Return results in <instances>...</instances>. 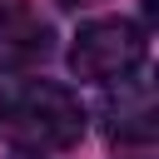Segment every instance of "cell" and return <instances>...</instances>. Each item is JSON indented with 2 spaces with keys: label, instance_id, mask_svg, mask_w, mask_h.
<instances>
[{
  "label": "cell",
  "instance_id": "obj_1",
  "mask_svg": "<svg viewBox=\"0 0 159 159\" xmlns=\"http://www.w3.org/2000/svg\"><path fill=\"white\" fill-rule=\"evenodd\" d=\"M5 134L25 154H60L84 134V104L50 80L10 84L5 89Z\"/></svg>",
  "mask_w": 159,
  "mask_h": 159
},
{
  "label": "cell",
  "instance_id": "obj_2",
  "mask_svg": "<svg viewBox=\"0 0 159 159\" xmlns=\"http://www.w3.org/2000/svg\"><path fill=\"white\" fill-rule=\"evenodd\" d=\"M139 65H144V30L124 15L80 25V35L70 45V70L94 84H119V80L139 75Z\"/></svg>",
  "mask_w": 159,
  "mask_h": 159
},
{
  "label": "cell",
  "instance_id": "obj_3",
  "mask_svg": "<svg viewBox=\"0 0 159 159\" xmlns=\"http://www.w3.org/2000/svg\"><path fill=\"white\" fill-rule=\"evenodd\" d=\"M109 139H124V144H144L154 139V94H149V80L129 75L119 80V94L109 99Z\"/></svg>",
  "mask_w": 159,
  "mask_h": 159
},
{
  "label": "cell",
  "instance_id": "obj_4",
  "mask_svg": "<svg viewBox=\"0 0 159 159\" xmlns=\"http://www.w3.org/2000/svg\"><path fill=\"white\" fill-rule=\"evenodd\" d=\"M0 45H35V15L25 0H0Z\"/></svg>",
  "mask_w": 159,
  "mask_h": 159
},
{
  "label": "cell",
  "instance_id": "obj_5",
  "mask_svg": "<svg viewBox=\"0 0 159 159\" xmlns=\"http://www.w3.org/2000/svg\"><path fill=\"white\" fill-rule=\"evenodd\" d=\"M5 89H10V84H5V80H0V119H5Z\"/></svg>",
  "mask_w": 159,
  "mask_h": 159
},
{
  "label": "cell",
  "instance_id": "obj_6",
  "mask_svg": "<svg viewBox=\"0 0 159 159\" xmlns=\"http://www.w3.org/2000/svg\"><path fill=\"white\" fill-rule=\"evenodd\" d=\"M70 5H80V0H70Z\"/></svg>",
  "mask_w": 159,
  "mask_h": 159
}]
</instances>
